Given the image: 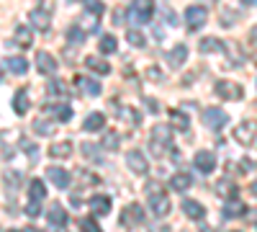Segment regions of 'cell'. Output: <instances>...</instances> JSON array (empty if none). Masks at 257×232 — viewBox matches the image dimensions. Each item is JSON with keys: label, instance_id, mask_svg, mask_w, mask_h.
<instances>
[{"label": "cell", "instance_id": "cell-22", "mask_svg": "<svg viewBox=\"0 0 257 232\" xmlns=\"http://www.w3.org/2000/svg\"><path fill=\"white\" fill-rule=\"evenodd\" d=\"M118 119H123V121H128L132 126H139L142 124V114L137 111V109H132V106H118Z\"/></svg>", "mask_w": 257, "mask_h": 232}, {"label": "cell", "instance_id": "cell-13", "mask_svg": "<svg viewBox=\"0 0 257 232\" xmlns=\"http://www.w3.org/2000/svg\"><path fill=\"white\" fill-rule=\"evenodd\" d=\"M126 163H128V168L137 173V176H144L147 171H149V165H147V158L139 152V150H134V152H128L126 155Z\"/></svg>", "mask_w": 257, "mask_h": 232}, {"label": "cell", "instance_id": "cell-44", "mask_svg": "<svg viewBox=\"0 0 257 232\" xmlns=\"http://www.w3.org/2000/svg\"><path fill=\"white\" fill-rule=\"evenodd\" d=\"M147 109L152 111V114H157V111H160V103H157V101H152V98H147Z\"/></svg>", "mask_w": 257, "mask_h": 232}, {"label": "cell", "instance_id": "cell-5", "mask_svg": "<svg viewBox=\"0 0 257 232\" xmlns=\"http://www.w3.org/2000/svg\"><path fill=\"white\" fill-rule=\"evenodd\" d=\"M201 119H203V124L208 126V129H213V132H221L224 126H226V121H229L226 111H221V109H206L201 114Z\"/></svg>", "mask_w": 257, "mask_h": 232}, {"label": "cell", "instance_id": "cell-42", "mask_svg": "<svg viewBox=\"0 0 257 232\" xmlns=\"http://www.w3.org/2000/svg\"><path fill=\"white\" fill-rule=\"evenodd\" d=\"M26 214H29L31 219H36V217L41 214V206H39V201H29V204H26Z\"/></svg>", "mask_w": 257, "mask_h": 232}, {"label": "cell", "instance_id": "cell-6", "mask_svg": "<svg viewBox=\"0 0 257 232\" xmlns=\"http://www.w3.org/2000/svg\"><path fill=\"white\" fill-rule=\"evenodd\" d=\"M29 21H31V26H34V29H39V31H49V26H52V11H49V6H39V8H34V11L29 13Z\"/></svg>", "mask_w": 257, "mask_h": 232}, {"label": "cell", "instance_id": "cell-2", "mask_svg": "<svg viewBox=\"0 0 257 232\" xmlns=\"http://www.w3.org/2000/svg\"><path fill=\"white\" fill-rule=\"evenodd\" d=\"M170 139H173V132H170V126H165V124L155 126L152 137H149V144H152V152H155V158H162V155L167 152Z\"/></svg>", "mask_w": 257, "mask_h": 232}, {"label": "cell", "instance_id": "cell-33", "mask_svg": "<svg viewBox=\"0 0 257 232\" xmlns=\"http://www.w3.org/2000/svg\"><path fill=\"white\" fill-rule=\"evenodd\" d=\"M219 49H224V41L213 39V36H206V39L201 41V52H203V54H208V52H219Z\"/></svg>", "mask_w": 257, "mask_h": 232}, {"label": "cell", "instance_id": "cell-11", "mask_svg": "<svg viewBox=\"0 0 257 232\" xmlns=\"http://www.w3.org/2000/svg\"><path fill=\"white\" fill-rule=\"evenodd\" d=\"M13 44H18V47H31L34 44V31H31V26H26V24H18L16 29H13Z\"/></svg>", "mask_w": 257, "mask_h": 232}, {"label": "cell", "instance_id": "cell-15", "mask_svg": "<svg viewBox=\"0 0 257 232\" xmlns=\"http://www.w3.org/2000/svg\"><path fill=\"white\" fill-rule=\"evenodd\" d=\"M75 83H77V86H80V93H85V96H100V83L98 80H90V78H82V75H77L75 78Z\"/></svg>", "mask_w": 257, "mask_h": 232}, {"label": "cell", "instance_id": "cell-29", "mask_svg": "<svg viewBox=\"0 0 257 232\" xmlns=\"http://www.w3.org/2000/svg\"><path fill=\"white\" fill-rule=\"evenodd\" d=\"M85 36H88V31H85L80 24H72V29L67 31V41H70V44H75V47H80V44H82Z\"/></svg>", "mask_w": 257, "mask_h": 232}, {"label": "cell", "instance_id": "cell-17", "mask_svg": "<svg viewBox=\"0 0 257 232\" xmlns=\"http://www.w3.org/2000/svg\"><path fill=\"white\" fill-rule=\"evenodd\" d=\"M103 126H105V116H103L100 111L88 114V116H85V121H82V129H85V132H100Z\"/></svg>", "mask_w": 257, "mask_h": 232}, {"label": "cell", "instance_id": "cell-45", "mask_svg": "<svg viewBox=\"0 0 257 232\" xmlns=\"http://www.w3.org/2000/svg\"><path fill=\"white\" fill-rule=\"evenodd\" d=\"M165 16H167V21H170V24H173V26L178 24V16H175L173 11H170V8H165Z\"/></svg>", "mask_w": 257, "mask_h": 232}, {"label": "cell", "instance_id": "cell-19", "mask_svg": "<svg viewBox=\"0 0 257 232\" xmlns=\"http://www.w3.org/2000/svg\"><path fill=\"white\" fill-rule=\"evenodd\" d=\"M183 212H185V217H188V219H203V217H206L203 204L193 201V199H185V201H183Z\"/></svg>", "mask_w": 257, "mask_h": 232}, {"label": "cell", "instance_id": "cell-46", "mask_svg": "<svg viewBox=\"0 0 257 232\" xmlns=\"http://www.w3.org/2000/svg\"><path fill=\"white\" fill-rule=\"evenodd\" d=\"M249 188H252V194H254V196H257V181H254V183H252V186H249Z\"/></svg>", "mask_w": 257, "mask_h": 232}, {"label": "cell", "instance_id": "cell-8", "mask_svg": "<svg viewBox=\"0 0 257 232\" xmlns=\"http://www.w3.org/2000/svg\"><path fill=\"white\" fill-rule=\"evenodd\" d=\"M216 96L226 98V101H239L244 96V91H242V86H237V83H231V80H219L216 83Z\"/></svg>", "mask_w": 257, "mask_h": 232}, {"label": "cell", "instance_id": "cell-21", "mask_svg": "<svg viewBox=\"0 0 257 232\" xmlns=\"http://www.w3.org/2000/svg\"><path fill=\"white\" fill-rule=\"evenodd\" d=\"M193 186V178H190V173H175L173 178H170V188H175V191H188V188Z\"/></svg>", "mask_w": 257, "mask_h": 232}, {"label": "cell", "instance_id": "cell-30", "mask_svg": "<svg viewBox=\"0 0 257 232\" xmlns=\"http://www.w3.org/2000/svg\"><path fill=\"white\" fill-rule=\"evenodd\" d=\"M54 129H57V126H54L52 121H47V119H36V121H34V132L41 134V137H52Z\"/></svg>", "mask_w": 257, "mask_h": 232}, {"label": "cell", "instance_id": "cell-14", "mask_svg": "<svg viewBox=\"0 0 257 232\" xmlns=\"http://www.w3.org/2000/svg\"><path fill=\"white\" fill-rule=\"evenodd\" d=\"M47 178L57 186V188H67L70 186V173L64 171V168H47Z\"/></svg>", "mask_w": 257, "mask_h": 232}, {"label": "cell", "instance_id": "cell-7", "mask_svg": "<svg viewBox=\"0 0 257 232\" xmlns=\"http://www.w3.org/2000/svg\"><path fill=\"white\" fill-rule=\"evenodd\" d=\"M206 18H208V11H206L203 6H188V8H185V24H188L190 31L201 29V26L206 24Z\"/></svg>", "mask_w": 257, "mask_h": 232}, {"label": "cell", "instance_id": "cell-41", "mask_svg": "<svg viewBox=\"0 0 257 232\" xmlns=\"http://www.w3.org/2000/svg\"><path fill=\"white\" fill-rule=\"evenodd\" d=\"M116 144H118V134L108 132V134L103 137V147H105V150H116Z\"/></svg>", "mask_w": 257, "mask_h": 232}, {"label": "cell", "instance_id": "cell-32", "mask_svg": "<svg viewBox=\"0 0 257 232\" xmlns=\"http://www.w3.org/2000/svg\"><path fill=\"white\" fill-rule=\"evenodd\" d=\"M116 47H118V41H116L113 34H103V36H100V52H103V54L116 52Z\"/></svg>", "mask_w": 257, "mask_h": 232}, {"label": "cell", "instance_id": "cell-36", "mask_svg": "<svg viewBox=\"0 0 257 232\" xmlns=\"http://www.w3.org/2000/svg\"><path fill=\"white\" fill-rule=\"evenodd\" d=\"M67 83H62V80H52L49 83V96H67Z\"/></svg>", "mask_w": 257, "mask_h": 232}, {"label": "cell", "instance_id": "cell-10", "mask_svg": "<svg viewBox=\"0 0 257 232\" xmlns=\"http://www.w3.org/2000/svg\"><path fill=\"white\" fill-rule=\"evenodd\" d=\"M144 219V209L139 204H128L123 212H121V224L123 227H132V224H139Z\"/></svg>", "mask_w": 257, "mask_h": 232}, {"label": "cell", "instance_id": "cell-26", "mask_svg": "<svg viewBox=\"0 0 257 232\" xmlns=\"http://www.w3.org/2000/svg\"><path fill=\"white\" fill-rule=\"evenodd\" d=\"M90 209L95 214H108L111 212V196H93L90 199Z\"/></svg>", "mask_w": 257, "mask_h": 232}, {"label": "cell", "instance_id": "cell-12", "mask_svg": "<svg viewBox=\"0 0 257 232\" xmlns=\"http://www.w3.org/2000/svg\"><path fill=\"white\" fill-rule=\"evenodd\" d=\"M36 67L44 75H54L57 72V59L49 52H36Z\"/></svg>", "mask_w": 257, "mask_h": 232}, {"label": "cell", "instance_id": "cell-27", "mask_svg": "<svg viewBox=\"0 0 257 232\" xmlns=\"http://www.w3.org/2000/svg\"><path fill=\"white\" fill-rule=\"evenodd\" d=\"M49 155H52V158H57V160L70 158V155H72V144H70V142H57V144H52V147H49Z\"/></svg>", "mask_w": 257, "mask_h": 232}, {"label": "cell", "instance_id": "cell-24", "mask_svg": "<svg viewBox=\"0 0 257 232\" xmlns=\"http://www.w3.org/2000/svg\"><path fill=\"white\" fill-rule=\"evenodd\" d=\"M85 65H88V70H93L98 75H108L111 72V65L105 59H100V57H88V59H85Z\"/></svg>", "mask_w": 257, "mask_h": 232}, {"label": "cell", "instance_id": "cell-31", "mask_svg": "<svg viewBox=\"0 0 257 232\" xmlns=\"http://www.w3.org/2000/svg\"><path fill=\"white\" fill-rule=\"evenodd\" d=\"M170 119H173V124H175V129H178V132H188L190 119H188L183 111H170Z\"/></svg>", "mask_w": 257, "mask_h": 232}, {"label": "cell", "instance_id": "cell-35", "mask_svg": "<svg viewBox=\"0 0 257 232\" xmlns=\"http://www.w3.org/2000/svg\"><path fill=\"white\" fill-rule=\"evenodd\" d=\"M126 39H128V44H132V47H144V41H147L139 29H128L126 31Z\"/></svg>", "mask_w": 257, "mask_h": 232}, {"label": "cell", "instance_id": "cell-3", "mask_svg": "<svg viewBox=\"0 0 257 232\" xmlns=\"http://www.w3.org/2000/svg\"><path fill=\"white\" fill-rule=\"evenodd\" d=\"M152 16H155V3H149V0H139V3L128 6V18H132V24H149Z\"/></svg>", "mask_w": 257, "mask_h": 232}, {"label": "cell", "instance_id": "cell-38", "mask_svg": "<svg viewBox=\"0 0 257 232\" xmlns=\"http://www.w3.org/2000/svg\"><path fill=\"white\" fill-rule=\"evenodd\" d=\"M80 183H82V186H98L100 178H98L95 173H90V171H80Z\"/></svg>", "mask_w": 257, "mask_h": 232}, {"label": "cell", "instance_id": "cell-18", "mask_svg": "<svg viewBox=\"0 0 257 232\" xmlns=\"http://www.w3.org/2000/svg\"><path fill=\"white\" fill-rule=\"evenodd\" d=\"M29 106H31V103H29V91H26V88H18L16 96H13V111H16L18 116H24V114L29 111Z\"/></svg>", "mask_w": 257, "mask_h": 232}, {"label": "cell", "instance_id": "cell-20", "mask_svg": "<svg viewBox=\"0 0 257 232\" xmlns=\"http://www.w3.org/2000/svg\"><path fill=\"white\" fill-rule=\"evenodd\" d=\"M47 219L54 227H64V224H67V212L62 209V204H52V209L47 212Z\"/></svg>", "mask_w": 257, "mask_h": 232}, {"label": "cell", "instance_id": "cell-39", "mask_svg": "<svg viewBox=\"0 0 257 232\" xmlns=\"http://www.w3.org/2000/svg\"><path fill=\"white\" fill-rule=\"evenodd\" d=\"M80 229L82 232H100V224L90 217H85V219H80Z\"/></svg>", "mask_w": 257, "mask_h": 232}, {"label": "cell", "instance_id": "cell-37", "mask_svg": "<svg viewBox=\"0 0 257 232\" xmlns=\"http://www.w3.org/2000/svg\"><path fill=\"white\" fill-rule=\"evenodd\" d=\"M216 191L221 194V196H229V199H234V196H237V191H234V186L224 178V181H219V186H216Z\"/></svg>", "mask_w": 257, "mask_h": 232}, {"label": "cell", "instance_id": "cell-34", "mask_svg": "<svg viewBox=\"0 0 257 232\" xmlns=\"http://www.w3.org/2000/svg\"><path fill=\"white\" fill-rule=\"evenodd\" d=\"M49 114H54L59 121H70L72 119V109L64 106V103H57V106H49Z\"/></svg>", "mask_w": 257, "mask_h": 232}, {"label": "cell", "instance_id": "cell-25", "mask_svg": "<svg viewBox=\"0 0 257 232\" xmlns=\"http://www.w3.org/2000/svg\"><path fill=\"white\" fill-rule=\"evenodd\" d=\"M6 67H8L13 75H24V72L29 70V59H24V57H8V59H6Z\"/></svg>", "mask_w": 257, "mask_h": 232}, {"label": "cell", "instance_id": "cell-9", "mask_svg": "<svg viewBox=\"0 0 257 232\" xmlns=\"http://www.w3.org/2000/svg\"><path fill=\"white\" fill-rule=\"evenodd\" d=\"M193 165H196L203 176H208L213 168H216V155L208 152V150H198L196 155H193Z\"/></svg>", "mask_w": 257, "mask_h": 232}, {"label": "cell", "instance_id": "cell-4", "mask_svg": "<svg viewBox=\"0 0 257 232\" xmlns=\"http://www.w3.org/2000/svg\"><path fill=\"white\" fill-rule=\"evenodd\" d=\"M234 139H237L242 147H249L257 139V121H252V119L242 121L237 129H234Z\"/></svg>", "mask_w": 257, "mask_h": 232}, {"label": "cell", "instance_id": "cell-1", "mask_svg": "<svg viewBox=\"0 0 257 232\" xmlns=\"http://www.w3.org/2000/svg\"><path fill=\"white\" fill-rule=\"evenodd\" d=\"M147 199H149V206L157 217H167L170 214V196L160 188V183H147Z\"/></svg>", "mask_w": 257, "mask_h": 232}, {"label": "cell", "instance_id": "cell-40", "mask_svg": "<svg viewBox=\"0 0 257 232\" xmlns=\"http://www.w3.org/2000/svg\"><path fill=\"white\" fill-rule=\"evenodd\" d=\"M85 13L93 16V18L98 21V16L103 13V3H85Z\"/></svg>", "mask_w": 257, "mask_h": 232}, {"label": "cell", "instance_id": "cell-47", "mask_svg": "<svg viewBox=\"0 0 257 232\" xmlns=\"http://www.w3.org/2000/svg\"><path fill=\"white\" fill-rule=\"evenodd\" d=\"M11 232H21V229H11Z\"/></svg>", "mask_w": 257, "mask_h": 232}, {"label": "cell", "instance_id": "cell-28", "mask_svg": "<svg viewBox=\"0 0 257 232\" xmlns=\"http://www.w3.org/2000/svg\"><path fill=\"white\" fill-rule=\"evenodd\" d=\"M47 196V188H44V181H39V178H34L31 181V186H29V201H41Z\"/></svg>", "mask_w": 257, "mask_h": 232}, {"label": "cell", "instance_id": "cell-23", "mask_svg": "<svg viewBox=\"0 0 257 232\" xmlns=\"http://www.w3.org/2000/svg\"><path fill=\"white\" fill-rule=\"evenodd\" d=\"M244 209H247V206H244L239 199H229V201L224 204V217H226V219H231V217H242V214H244Z\"/></svg>", "mask_w": 257, "mask_h": 232}, {"label": "cell", "instance_id": "cell-43", "mask_svg": "<svg viewBox=\"0 0 257 232\" xmlns=\"http://www.w3.org/2000/svg\"><path fill=\"white\" fill-rule=\"evenodd\" d=\"M147 78H152V80H162L165 75H162V70H160V67H149V70H147Z\"/></svg>", "mask_w": 257, "mask_h": 232}, {"label": "cell", "instance_id": "cell-16", "mask_svg": "<svg viewBox=\"0 0 257 232\" xmlns=\"http://www.w3.org/2000/svg\"><path fill=\"white\" fill-rule=\"evenodd\" d=\"M185 59H188V47H185V44H175V49L167 52V65H170V67L185 65Z\"/></svg>", "mask_w": 257, "mask_h": 232}]
</instances>
